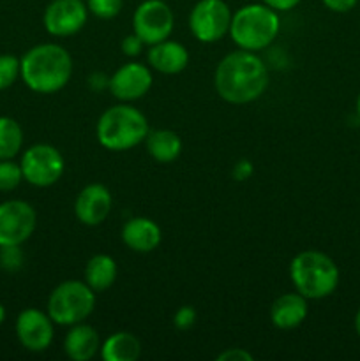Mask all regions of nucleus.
I'll return each instance as SVG.
<instances>
[{"label": "nucleus", "mask_w": 360, "mask_h": 361, "mask_svg": "<svg viewBox=\"0 0 360 361\" xmlns=\"http://www.w3.org/2000/svg\"><path fill=\"white\" fill-rule=\"evenodd\" d=\"M4 321H6V307L0 303V324H4Z\"/></svg>", "instance_id": "nucleus-34"}, {"label": "nucleus", "mask_w": 360, "mask_h": 361, "mask_svg": "<svg viewBox=\"0 0 360 361\" xmlns=\"http://www.w3.org/2000/svg\"><path fill=\"white\" fill-rule=\"evenodd\" d=\"M152 71L150 67L140 62H129L120 66L109 78V92L113 97L122 102H131L141 99L152 88Z\"/></svg>", "instance_id": "nucleus-13"}, {"label": "nucleus", "mask_w": 360, "mask_h": 361, "mask_svg": "<svg viewBox=\"0 0 360 361\" xmlns=\"http://www.w3.org/2000/svg\"><path fill=\"white\" fill-rule=\"evenodd\" d=\"M161 238V228L148 217L129 219L122 228L124 243L134 252H152L159 247Z\"/></svg>", "instance_id": "nucleus-16"}, {"label": "nucleus", "mask_w": 360, "mask_h": 361, "mask_svg": "<svg viewBox=\"0 0 360 361\" xmlns=\"http://www.w3.org/2000/svg\"><path fill=\"white\" fill-rule=\"evenodd\" d=\"M251 173H253V164H251L249 161H240L239 164L235 166V171H233V175H235L236 180H246V178H249Z\"/></svg>", "instance_id": "nucleus-32"}, {"label": "nucleus", "mask_w": 360, "mask_h": 361, "mask_svg": "<svg viewBox=\"0 0 360 361\" xmlns=\"http://www.w3.org/2000/svg\"><path fill=\"white\" fill-rule=\"evenodd\" d=\"M37 214L34 207L23 200H9L0 203V247L21 245L35 231Z\"/></svg>", "instance_id": "nucleus-10"}, {"label": "nucleus", "mask_w": 360, "mask_h": 361, "mask_svg": "<svg viewBox=\"0 0 360 361\" xmlns=\"http://www.w3.org/2000/svg\"><path fill=\"white\" fill-rule=\"evenodd\" d=\"M355 331H356V335L360 337V309H359V312H356V316H355Z\"/></svg>", "instance_id": "nucleus-33"}, {"label": "nucleus", "mask_w": 360, "mask_h": 361, "mask_svg": "<svg viewBox=\"0 0 360 361\" xmlns=\"http://www.w3.org/2000/svg\"><path fill=\"white\" fill-rule=\"evenodd\" d=\"M302 0H263L265 6H268L270 9L277 11V13H286V11H292L293 7H296Z\"/></svg>", "instance_id": "nucleus-31"}, {"label": "nucleus", "mask_w": 360, "mask_h": 361, "mask_svg": "<svg viewBox=\"0 0 360 361\" xmlns=\"http://www.w3.org/2000/svg\"><path fill=\"white\" fill-rule=\"evenodd\" d=\"M309 305L306 296L296 293L281 295L270 307L272 324L279 330H293L306 321Z\"/></svg>", "instance_id": "nucleus-17"}, {"label": "nucleus", "mask_w": 360, "mask_h": 361, "mask_svg": "<svg viewBox=\"0 0 360 361\" xmlns=\"http://www.w3.org/2000/svg\"><path fill=\"white\" fill-rule=\"evenodd\" d=\"M99 353L104 361H136L141 355V342L129 331H116L101 344Z\"/></svg>", "instance_id": "nucleus-21"}, {"label": "nucleus", "mask_w": 360, "mask_h": 361, "mask_svg": "<svg viewBox=\"0 0 360 361\" xmlns=\"http://www.w3.org/2000/svg\"><path fill=\"white\" fill-rule=\"evenodd\" d=\"M148 122L143 113L131 104H116L106 109L95 126L101 147L109 152H126L147 140Z\"/></svg>", "instance_id": "nucleus-3"}, {"label": "nucleus", "mask_w": 360, "mask_h": 361, "mask_svg": "<svg viewBox=\"0 0 360 361\" xmlns=\"http://www.w3.org/2000/svg\"><path fill=\"white\" fill-rule=\"evenodd\" d=\"M281 20L277 11L265 4H247L232 16L229 35L240 49L261 51L279 35Z\"/></svg>", "instance_id": "nucleus-5"}, {"label": "nucleus", "mask_w": 360, "mask_h": 361, "mask_svg": "<svg viewBox=\"0 0 360 361\" xmlns=\"http://www.w3.org/2000/svg\"><path fill=\"white\" fill-rule=\"evenodd\" d=\"M196 323V310L189 305H184L176 310L175 317H173V324H175L176 330L187 331L194 326Z\"/></svg>", "instance_id": "nucleus-27"}, {"label": "nucleus", "mask_w": 360, "mask_h": 361, "mask_svg": "<svg viewBox=\"0 0 360 361\" xmlns=\"http://www.w3.org/2000/svg\"><path fill=\"white\" fill-rule=\"evenodd\" d=\"M18 78H21V60L9 53L0 55V92L13 87Z\"/></svg>", "instance_id": "nucleus-24"}, {"label": "nucleus", "mask_w": 360, "mask_h": 361, "mask_svg": "<svg viewBox=\"0 0 360 361\" xmlns=\"http://www.w3.org/2000/svg\"><path fill=\"white\" fill-rule=\"evenodd\" d=\"M88 7L83 0H52L44 9L42 23L53 37H69L85 27Z\"/></svg>", "instance_id": "nucleus-11"}, {"label": "nucleus", "mask_w": 360, "mask_h": 361, "mask_svg": "<svg viewBox=\"0 0 360 361\" xmlns=\"http://www.w3.org/2000/svg\"><path fill=\"white\" fill-rule=\"evenodd\" d=\"M113 197L102 183H90L78 194L74 201V215L85 226H99L112 212Z\"/></svg>", "instance_id": "nucleus-14"}, {"label": "nucleus", "mask_w": 360, "mask_h": 361, "mask_svg": "<svg viewBox=\"0 0 360 361\" xmlns=\"http://www.w3.org/2000/svg\"><path fill=\"white\" fill-rule=\"evenodd\" d=\"M119 275L115 259L108 254H95L85 267V282L94 293H102L112 288Z\"/></svg>", "instance_id": "nucleus-19"}, {"label": "nucleus", "mask_w": 360, "mask_h": 361, "mask_svg": "<svg viewBox=\"0 0 360 361\" xmlns=\"http://www.w3.org/2000/svg\"><path fill=\"white\" fill-rule=\"evenodd\" d=\"M23 182V171L13 159L0 161V192H11Z\"/></svg>", "instance_id": "nucleus-23"}, {"label": "nucleus", "mask_w": 360, "mask_h": 361, "mask_svg": "<svg viewBox=\"0 0 360 361\" xmlns=\"http://www.w3.org/2000/svg\"><path fill=\"white\" fill-rule=\"evenodd\" d=\"M21 80L35 94H56L73 76V59L64 46L42 42L21 56Z\"/></svg>", "instance_id": "nucleus-2"}, {"label": "nucleus", "mask_w": 360, "mask_h": 361, "mask_svg": "<svg viewBox=\"0 0 360 361\" xmlns=\"http://www.w3.org/2000/svg\"><path fill=\"white\" fill-rule=\"evenodd\" d=\"M356 115H359V118H360V94H359V97H356Z\"/></svg>", "instance_id": "nucleus-35"}, {"label": "nucleus", "mask_w": 360, "mask_h": 361, "mask_svg": "<svg viewBox=\"0 0 360 361\" xmlns=\"http://www.w3.org/2000/svg\"><path fill=\"white\" fill-rule=\"evenodd\" d=\"M145 143H147V150L150 157L154 161L161 162V164H169L182 152V140H180L175 130L169 129L150 130Z\"/></svg>", "instance_id": "nucleus-20"}, {"label": "nucleus", "mask_w": 360, "mask_h": 361, "mask_svg": "<svg viewBox=\"0 0 360 361\" xmlns=\"http://www.w3.org/2000/svg\"><path fill=\"white\" fill-rule=\"evenodd\" d=\"M219 97L229 104H249L265 94L268 69L254 51H232L219 62L214 74Z\"/></svg>", "instance_id": "nucleus-1"}, {"label": "nucleus", "mask_w": 360, "mask_h": 361, "mask_svg": "<svg viewBox=\"0 0 360 361\" xmlns=\"http://www.w3.org/2000/svg\"><path fill=\"white\" fill-rule=\"evenodd\" d=\"M64 351L73 361H90L101 351L99 334L90 324H73L64 341Z\"/></svg>", "instance_id": "nucleus-18"}, {"label": "nucleus", "mask_w": 360, "mask_h": 361, "mask_svg": "<svg viewBox=\"0 0 360 361\" xmlns=\"http://www.w3.org/2000/svg\"><path fill=\"white\" fill-rule=\"evenodd\" d=\"M147 60L150 67L162 74H179L189 63V51L184 44L176 41H166L152 44L148 48Z\"/></svg>", "instance_id": "nucleus-15"}, {"label": "nucleus", "mask_w": 360, "mask_h": 361, "mask_svg": "<svg viewBox=\"0 0 360 361\" xmlns=\"http://www.w3.org/2000/svg\"><path fill=\"white\" fill-rule=\"evenodd\" d=\"M145 42L141 41L140 37H138L136 34H129L127 37H124L122 44H120V48H122V53L127 56H138L141 53V49H143Z\"/></svg>", "instance_id": "nucleus-28"}, {"label": "nucleus", "mask_w": 360, "mask_h": 361, "mask_svg": "<svg viewBox=\"0 0 360 361\" xmlns=\"http://www.w3.org/2000/svg\"><path fill=\"white\" fill-rule=\"evenodd\" d=\"M21 245H6L0 247V268L6 271H18L23 267V250Z\"/></svg>", "instance_id": "nucleus-26"}, {"label": "nucleus", "mask_w": 360, "mask_h": 361, "mask_svg": "<svg viewBox=\"0 0 360 361\" xmlns=\"http://www.w3.org/2000/svg\"><path fill=\"white\" fill-rule=\"evenodd\" d=\"M254 356L242 348H229L217 356V361H253Z\"/></svg>", "instance_id": "nucleus-29"}, {"label": "nucleus", "mask_w": 360, "mask_h": 361, "mask_svg": "<svg viewBox=\"0 0 360 361\" xmlns=\"http://www.w3.org/2000/svg\"><path fill=\"white\" fill-rule=\"evenodd\" d=\"M88 13L97 16L99 20H113L120 14L124 0H87Z\"/></svg>", "instance_id": "nucleus-25"}, {"label": "nucleus", "mask_w": 360, "mask_h": 361, "mask_svg": "<svg viewBox=\"0 0 360 361\" xmlns=\"http://www.w3.org/2000/svg\"><path fill=\"white\" fill-rule=\"evenodd\" d=\"M321 2L332 13H349L359 0H321Z\"/></svg>", "instance_id": "nucleus-30"}, {"label": "nucleus", "mask_w": 360, "mask_h": 361, "mask_svg": "<svg viewBox=\"0 0 360 361\" xmlns=\"http://www.w3.org/2000/svg\"><path fill=\"white\" fill-rule=\"evenodd\" d=\"M23 180L34 187H49L59 182L66 169L62 154L48 143L32 145L21 155Z\"/></svg>", "instance_id": "nucleus-7"}, {"label": "nucleus", "mask_w": 360, "mask_h": 361, "mask_svg": "<svg viewBox=\"0 0 360 361\" xmlns=\"http://www.w3.org/2000/svg\"><path fill=\"white\" fill-rule=\"evenodd\" d=\"M23 147V129L11 116H0V161L14 159Z\"/></svg>", "instance_id": "nucleus-22"}, {"label": "nucleus", "mask_w": 360, "mask_h": 361, "mask_svg": "<svg viewBox=\"0 0 360 361\" xmlns=\"http://www.w3.org/2000/svg\"><path fill=\"white\" fill-rule=\"evenodd\" d=\"M289 279L307 300L330 296L339 286V268L332 257L320 250H304L289 264Z\"/></svg>", "instance_id": "nucleus-4"}, {"label": "nucleus", "mask_w": 360, "mask_h": 361, "mask_svg": "<svg viewBox=\"0 0 360 361\" xmlns=\"http://www.w3.org/2000/svg\"><path fill=\"white\" fill-rule=\"evenodd\" d=\"M95 309V293L87 282L66 281L56 286L48 298V316L60 326L83 323Z\"/></svg>", "instance_id": "nucleus-6"}, {"label": "nucleus", "mask_w": 360, "mask_h": 361, "mask_svg": "<svg viewBox=\"0 0 360 361\" xmlns=\"http://www.w3.org/2000/svg\"><path fill=\"white\" fill-rule=\"evenodd\" d=\"M232 11L224 0H200L189 14V28L200 42H217L229 34Z\"/></svg>", "instance_id": "nucleus-8"}, {"label": "nucleus", "mask_w": 360, "mask_h": 361, "mask_svg": "<svg viewBox=\"0 0 360 361\" xmlns=\"http://www.w3.org/2000/svg\"><path fill=\"white\" fill-rule=\"evenodd\" d=\"M173 25L175 16L164 0H143L133 14V32L147 46L166 41Z\"/></svg>", "instance_id": "nucleus-9"}, {"label": "nucleus", "mask_w": 360, "mask_h": 361, "mask_svg": "<svg viewBox=\"0 0 360 361\" xmlns=\"http://www.w3.org/2000/svg\"><path fill=\"white\" fill-rule=\"evenodd\" d=\"M53 321L48 312H42L39 309H25L21 310L16 319V337L20 344L30 353H42L52 345L53 335Z\"/></svg>", "instance_id": "nucleus-12"}]
</instances>
